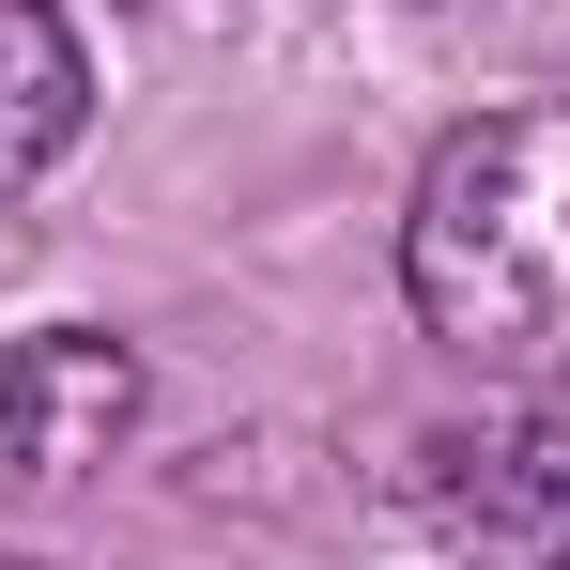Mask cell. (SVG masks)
I'll return each instance as SVG.
<instances>
[{"mask_svg":"<svg viewBox=\"0 0 570 570\" xmlns=\"http://www.w3.org/2000/svg\"><path fill=\"white\" fill-rule=\"evenodd\" d=\"M94 108V62H78V16L62 0H0V186H31Z\"/></svg>","mask_w":570,"mask_h":570,"instance_id":"obj_4","label":"cell"},{"mask_svg":"<svg viewBox=\"0 0 570 570\" xmlns=\"http://www.w3.org/2000/svg\"><path fill=\"white\" fill-rule=\"evenodd\" d=\"M0 570H31V556H0Z\"/></svg>","mask_w":570,"mask_h":570,"instance_id":"obj_5","label":"cell"},{"mask_svg":"<svg viewBox=\"0 0 570 570\" xmlns=\"http://www.w3.org/2000/svg\"><path fill=\"white\" fill-rule=\"evenodd\" d=\"M401 293L478 371L570 355V108H478L432 139L401 216Z\"/></svg>","mask_w":570,"mask_h":570,"instance_id":"obj_1","label":"cell"},{"mask_svg":"<svg viewBox=\"0 0 570 570\" xmlns=\"http://www.w3.org/2000/svg\"><path fill=\"white\" fill-rule=\"evenodd\" d=\"M416 524L448 570H570V416H463L416 448Z\"/></svg>","mask_w":570,"mask_h":570,"instance_id":"obj_2","label":"cell"},{"mask_svg":"<svg viewBox=\"0 0 570 570\" xmlns=\"http://www.w3.org/2000/svg\"><path fill=\"white\" fill-rule=\"evenodd\" d=\"M139 432V355L108 324H47L0 355V493H78Z\"/></svg>","mask_w":570,"mask_h":570,"instance_id":"obj_3","label":"cell"}]
</instances>
